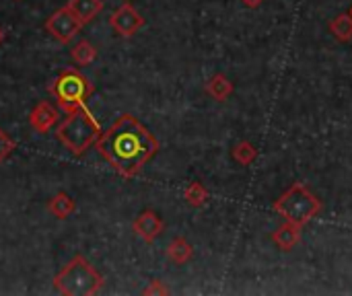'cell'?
<instances>
[{"label":"cell","mask_w":352,"mask_h":296,"mask_svg":"<svg viewBox=\"0 0 352 296\" xmlns=\"http://www.w3.org/2000/svg\"><path fill=\"white\" fill-rule=\"evenodd\" d=\"M95 150L120 177L132 179L157 157L161 144L132 113H122L105 132L99 134Z\"/></svg>","instance_id":"obj_1"},{"label":"cell","mask_w":352,"mask_h":296,"mask_svg":"<svg viewBox=\"0 0 352 296\" xmlns=\"http://www.w3.org/2000/svg\"><path fill=\"white\" fill-rule=\"evenodd\" d=\"M101 126L87 107L68 111L56 128V138L74 157H82L97 142Z\"/></svg>","instance_id":"obj_2"},{"label":"cell","mask_w":352,"mask_h":296,"mask_svg":"<svg viewBox=\"0 0 352 296\" xmlns=\"http://www.w3.org/2000/svg\"><path fill=\"white\" fill-rule=\"evenodd\" d=\"M103 274H99L85 255H74L54 276V288L64 296H93L103 288Z\"/></svg>","instance_id":"obj_3"},{"label":"cell","mask_w":352,"mask_h":296,"mask_svg":"<svg viewBox=\"0 0 352 296\" xmlns=\"http://www.w3.org/2000/svg\"><path fill=\"white\" fill-rule=\"evenodd\" d=\"M47 91L56 99L58 107L64 113H68V111L87 107L89 97L95 93V84L78 68H64L47 84Z\"/></svg>","instance_id":"obj_4"},{"label":"cell","mask_w":352,"mask_h":296,"mask_svg":"<svg viewBox=\"0 0 352 296\" xmlns=\"http://www.w3.org/2000/svg\"><path fill=\"white\" fill-rule=\"evenodd\" d=\"M274 212L283 216L287 223L305 227L322 212V200L305 185V183H293L276 202Z\"/></svg>","instance_id":"obj_5"},{"label":"cell","mask_w":352,"mask_h":296,"mask_svg":"<svg viewBox=\"0 0 352 296\" xmlns=\"http://www.w3.org/2000/svg\"><path fill=\"white\" fill-rule=\"evenodd\" d=\"M43 27H45V31L58 41V43H70L76 35H78V31H80V23H78V19L72 14V10L68 8V6H62V8H58V10H54L47 19H45V23H43Z\"/></svg>","instance_id":"obj_6"},{"label":"cell","mask_w":352,"mask_h":296,"mask_svg":"<svg viewBox=\"0 0 352 296\" xmlns=\"http://www.w3.org/2000/svg\"><path fill=\"white\" fill-rule=\"evenodd\" d=\"M146 25V21L142 19V14L130 4V2H124L120 8H116L109 16V27L120 35V37H132L136 35L142 27Z\"/></svg>","instance_id":"obj_7"},{"label":"cell","mask_w":352,"mask_h":296,"mask_svg":"<svg viewBox=\"0 0 352 296\" xmlns=\"http://www.w3.org/2000/svg\"><path fill=\"white\" fill-rule=\"evenodd\" d=\"M132 231L144 241V243H155L163 231H165V223L161 220V216L153 210H144L142 214H138L132 223Z\"/></svg>","instance_id":"obj_8"},{"label":"cell","mask_w":352,"mask_h":296,"mask_svg":"<svg viewBox=\"0 0 352 296\" xmlns=\"http://www.w3.org/2000/svg\"><path fill=\"white\" fill-rule=\"evenodd\" d=\"M58 119H60V111L50 101H39L29 113V126L37 134H47L50 128L58 124Z\"/></svg>","instance_id":"obj_9"},{"label":"cell","mask_w":352,"mask_h":296,"mask_svg":"<svg viewBox=\"0 0 352 296\" xmlns=\"http://www.w3.org/2000/svg\"><path fill=\"white\" fill-rule=\"evenodd\" d=\"M301 233H303V227L285 220V223L272 233V241H274V245H276L280 251H291V249H295V247L299 245Z\"/></svg>","instance_id":"obj_10"},{"label":"cell","mask_w":352,"mask_h":296,"mask_svg":"<svg viewBox=\"0 0 352 296\" xmlns=\"http://www.w3.org/2000/svg\"><path fill=\"white\" fill-rule=\"evenodd\" d=\"M66 6L72 10V14L78 19L80 25H89L103 10L101 0H68Z\"/></svg>","instance_id":"obj_11"},{"label":"cell","mask_w":352,"mask_h":296,"mask_svg":"<svg viewBox=\"0 0 352 296\" xmlns=\"http://www.w3.org/2000/svg\"><path fill=\"white\" fill-rule=\"evenodd\" d=\"M204 91H206V95H210L214 101H227L231 95H233V91H235V84L225 76V74H214V76H210L208 78V82L204 84Z\"/></svg>","instance_id":"obj_12"},{"label":"cell","mask_w":352,"mask_h":296,"mask_svg":"<svg viewBox=\"0 0 352 296\" xmlns=\"http://www.w3.org/2000/svg\"><path fill=\"white\" fill-rule=\"evenodd\" d=\"M74 210H76V202H74L68 194H64V192H58V194L47 202V212H50L54 218H58V220H66L68 216L74 214Z\"/></svg>","instance_id":"obj_13"},{"label":"cell","mask_w":352,"mask_h":296,"mask_svg":"<svg viewBox=\"0 0 352 296\" xmlns=\"http://www.w3.org/2000/svg\"><path fill=\"white\" fill-rule=\"evenodd\" d=\"M167 258H169L173 264L184 266V264L192 262V258H194V247L188 243V239L175 237V239L167 245Z\"/></svg>","instance_id":"obj_14"},{"label":"cell","mask_w":352,"mask_h":296,"mask_svg":"<svg viewBox=\"0 0 352 296\" xmlns=\"http://www.w3.org/2000/svg\"><path fill=\"white\" fill-rule=\"evenodd\" d=\"M328 29H330V33L334 35V39H336V41H342V43L351 41L352 39V16L349 14V12H342V14L334 16V19L328 23Z\"/></svg>","instance_id":"obj_15"},{"label":"cell","mask_w":352,"mask_h":296,"mask_svg":"<svg viewBox=\"0 0 352 296\" xmlns=\"http://www.w3.org/2000/svg\"><path fill=\"white\" fill-rule=\"evenodd\" d=\"M70 56H72V60H74L78 66H89V64H93L95 58H97V47H95L89 39H80L78 43L72 45Z\"/></svg>","instance_id":"obj_16"},{"label":"cell","mask_w":352,"mask_h":296,"mask_svg":"<svg viewBox=\"0 0 352 296\" xmlns=\"http://www.w3.org/2000/svg\"><path fill=\"white\" fill-rule=\"evenodd\" d=\"M231 155H233V159H235L239 165L250 167V165L256 163V159H258V148H256L250 140H241V142H237V144L233 146Z\"/></svg>","instance_id":"obj_17"},{"label":"cell","mask_w":352,"mask_h":296,"mask_svg":"<svg viewBox=\"0 0 352 296\" xmlns=\"http://www.w3.org/2000/svg\"><path fill=\"white\" fill-rule=\"evenodd\" d=\"M184 200L188 202V206L192 208H202L208 202V190L200 183V181H192L186 190H184Z\"/></svg>","instance_id":"obj_18"},{"label":"cell","mask_w":352,"mask_h":296,"mask_svg":"<svg viewBox=\"0 0 352 296\" xmlns=\"http://www.w3.org/2000/svg\"><path fill=\"white\" fill-rule=\"evenodd\" d=\"M14 150H16V142L4 130H0V163H4Z\"/></svg>","instance_id":"obj_19"},{"label":"cell","mask_w":352,"mask_h":296,"mask_svg":"<svg viewBox=\"0 0 352 296\" xmlns=\"http://www.w3.org/2000/svg\"><path fill=\"white\" fill-rule=\"evenodd\" d=\"M171 291H169V286L163 282V280H151L148 282V286L142 291V295L144 296H165L169 295Z\"/></svg>","instance_id":"obj_20"},{"label":"cell","mask_w":352,"mask_h":296,"mask_svg":"<svg viewBox=\"0 0 352 296\" xmlns=\"http://www.w3.org/2000/svg\"><path fill=\"white\" fill-rule=\"evenodd\" d=\"M241 2H243V6H248V8H258V6H262L264 0H241Z\"/></svg>","instance_id":"obj_21"},{"label":"cell","mask_w":352,"mask_h":296,"mask_svg":"<svg viewBox=\"0 0 352 296\" xmlns=\"http://www.w3.org/2000/svg\"><path fill=\"white\" fill-rule=\"evenodd\" d=\"M2 41H4V29L0 27V43H2Z\"/></svg>","instance_id":"obj_22"},{"label":"cell","mask_w":352,"mask_h":296,"mask_svg":"<svg viewBox=\"0 0 352 296\" xmlns=\"http://www.w3.org/2000/svg\"><path fill=\"white\" fill-rule=\"evenodd\" d=\"M349 14H351V16H352V6H351V10H349Z\"/></svg>","instance_id":"obj_23"},{"label":"cell","mask_w":352,"mask_h":296,"mask_svg":"<svg viewBox=\"0 0 352 296\" xmlns=\"http://www.w3.org/2000/svg\"><path fill=\"white\" fill-rule=\"evenodd\" d=\"M124 2H130V0H124Z\"/></svg>","instance_id":"obj_24"}]
</instances>
